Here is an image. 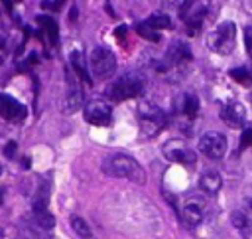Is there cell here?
<instances>
[{
  "instance_id": "obj_5",
  "label": "cell",
  "mask_w": 252,
  "mask_h": 239,
  "mask_svg": "<svg viewBox=\"0 0 252 239\" xmlns=\"http://www.w3.org/2000/svg\"><path fill=\"white\" fill-rule=\"evenodd\" d=\"M89 65L97 79H108L116 69V56L106 46H95L89 58Z\"/></svg>"
},
{
  "instance_id": "obj_22",
  "label": "cell",
  "mask_w": 252,
  "mask_h": 239,
  "mask_svg": "<svg viewBox=\"0 0 252 239\" xmlns=\"http://www.w3.org/2000/svg\"><path fill=\"white\" fill-rule=\"evenodd\" d=\"M144 24L148 26V28H152V30H166V28H170L172 26V20L166 16V14H162V12H158V14H152L148 20H144Z\"/></svg>"
},
{
  "instance_id": "obj_12",
  "label": "cell",
  "mask_w": 252,
  "mask_h": 239,
  "mask_svg": "<svg viewBox=\"0 0 252 239\" xmlns=\"http://www.w3.org/2000/svg\"><path fill=\"white\" fill-rule=\"evenodd\" d=\"M221 119L230 129H242L246 123V111L238 101H228L221 107Z\"/></svg>"
},
{
  "instance_id": "obj_15",
  "label": "cell",
  "mask_w": 252,
  "mask_h": 239,
  "mask_svg": "<svg viewBox=\"0 0 252 239\" xmlns=\"http://www.w3.org/2000/svg\"><path fill=\"white\" fill-rule=\"evenodd\" d=\"M83 103V91L75 79L73 73L67 71V93H65V111L67 113H75Z\"/></svg>"
},
{
  "instance_id": "obj_3",
  "label": "cell",
  "mask_w": 252,
  "mask_h": 239,
  "mask_svg": "<svg viewBox=\"0 0 252 239\" xmlns=\"http://www.w3.org/2000/svg\"><path fill=\"white\" fill-rule=\"evenodd\" d=\"M138 121H140L142 137L154 139L156 135H160L166 129L168 117H166V113L158 105L148 103V101H142L140 107H138Z\"/></svg>"
},
{
  "instance_id": "obj_31",
  "label": "cell",
  "mask_w": 252,
  "mask_h": 239,
  "mask_svg": "<svg viewBox=\"0 0 252 239\" xmlns=\"http://www.w3.org/2000/svg\"><path fill=\"white\" fill-rule=\"evenodd\" d=\"M0 174H2V166H0Z\"/></svg>"
},
{
  "instance_id": "obj_4",
  "label": "cell",
  "mask_w": 252,
  "mask_h": 239,
  "mask_svg": "<svg viewBox=\"0 0 252 239\" xmlns=\"http://www.w3.org/2000/svg\"><path fill=\"white\" fill-rule=\"evenodd\" d=\"M209 48L219 54V56H228L232 54L234 46H236V24L234 22H221L207 38Z\"/></svg>"
},
{
  "instance_id": "obj_25",
  "label": "cell",
  "mask_w": 252,
  "mask_h": 239,
  "mask_svg": "<svg viewBox=\"0 0 252 239\" xmlns=\"http://www.w3.org/2000/svg\"><path fill=\"white\" fill-rule=\"evenodd\" d=\"M138 34L142 36V38H146V40H150V42H158L160 40V34L156 32V30H152V28H148L144 22L138 26Z\"/></svg>"
},
{
  "instance_id": "obj_16",
  "label": "cell",
  "mask_w": 252,
  "mask_h": 239,
  "mask_svg": "<svg viewBox=\"0 0 252 239\" xmlns=\"http://www.w3.org/2000/svg\"><path fill=\"white\" fill-rule=\"evenodd\" d=\"M223 188V176L217 170H207L199 176V190L207 196H217Z\"/></svg>"
},
{
  "instance_id": "obj_10",
  "label": "cell",
  "mask_w": 252,
  "mask_h": 239,
  "mask_svg": "<svg viewBox=\"0 0 252 239\" xmlns=\"http://www.w3.org/2000/svg\"><path fill=\"white\" fill-rule=\"evenodd\" d=\"M207 2H197V0H189V2H183L181 8H179V16L181 20L185 22L187 28L191 30H199L203 20H205V14H207Z\"/></svg>"
},
{
  "instance_id": "obj_27",
  "label": "cell",
  "mask_w": 252,
  "mask_h": 239,
  "mask_svg": "<svg viewBox=\"0 0 252 239\" xmlns=\"http://www.w3.org/2000/svg\"><path fill=\"white\" fill-rule=\"evenodd\" d=\"M244 44H246L248 56H252V26H248V28L244 30Z\"/></svg>"
},
{
  "instance_id": "obj_7",
  "label": "cell",
  "mask_w": 252,
  "mask_h": 239,
  "mask_svg": "<svg viewBox=\"0 0 252 239\" xmlns=\"http://www.w3.org/2000/svg\"><path fill=\"white\" fill-rule=\"evenodd\" d=\"M197 147H199V152H203L207 158H211V160H223L225 154H227V150H228V141H227V137L223 133L209 131V133L201 135Z\"/></svg>"
},
{
  "instance_id": "obj_11",
  "label": "cell",
  "mask_w": 252,
  "mask_h": 239,
  "mask_svg": "<svg viewBox=\"0 0 252 239\" xmlns=\"http://www.w3.org/2000/svg\"><path fill=\"white\" fill-rule=\"evenodd\" d=\"M191 60H193V56H191V50L187 48V44L176 42L170 46V50L164 58L162 69H179V67H185L187 63H191Z\"/></svg>"
},
{
  "instance_id": "obj_6",
  "label": "cell",
  "mask_w": 252,
  "mask_h": 239,
  "mask_svg": "<svg viewBox=\"0 0 252 239\" xmlns=\"http://www.w3.org/2000/svg\"><path fill=\"white\" fill-rule=\"evenodd\" d=\"M205 215H207V202L199 196H189L179 206V217L183 225L189 229L201 225L205 221Z\"/></svg>"
},
{
  "instance_id": "obj_8",
  "label": "cell",
  "mask_w": 252,
  "mask_h": 239,
  "mask_svg": "<svg viewBox=\"0 0 252 239\" xmlns=\"http://www.w3.org/2000/svg\"><path fill=\"white\" fill-rule=\"evenodd\" d=\"M85 121L93 127H108L112 121V109L102 99H93L85 105Z\"/></svg>"
},
{
  "instance_id": "obj_20",
  "label": "cell",
  "mask_w": 252,
  "mask_h": 239,
  "mask_svg": "<svg viewBox=\"0 0 252 239\" xmlns=\"http://www.w3.org/2000/svg\"><path fill=\"white\" fill-rule=\"evenodd\" d=\"M69 61H71V67H73V71L81 77V79H85L87 83H91V77H89V73H87V69H85V60H83V54L79 52V50H75V52H71V56H69Z\"/></svg>"
},
{
  "instance_id": "obj_14",
  "label": "cell",
  "mask_w": 252,
  "mask_h": 239,
  "mask_svg": "<svg viewBox=\"0 0 252 239\" xmlns=\"http://www.w3.org/2000/svg\"><path fill=\"white\" fill-rule=\"evenodd\" d=\"M174 107L183 117V121L191 123L195 119V115H197V111H199V101H197V97L193 93H185V95H181V97H177L174 101Z\"/></svg>"
},
{
  "instance_id": "obj_28",
  "label": "cell",
  "mask_w": 252,
  "mask_h": 239,
  "mask_svg": "<svg viewBox=\"0 0 252 239\" xmlns=\"http://www.w3.org/2000/svg\"><path fill=\"white\" fill-rule=\"evenodd\" d=\"M4 154H6L8 158H14V154H16V143H14V141H10V143L6 145V149H4Z\"/></svg>"
},
{
  "instance_id": "obj_32",
  "label": "cell",
  "mask_w": 252,
  "mask_h": 239,
  "mask_svg": "<svg viewBox=\"0 0 252 239\" xmlns=\"http://www.w3.org/2000/svg\"><path fill=\"white\" fill-rule=\"evenodd\" d=\"M248 204H250V208H252V200H250V202H248Z\"/></svg>"
},
{
  "instance_id": "obj_18",
  "label": "cell",
  "mask_w": 252,
  "mask_h": 239,
  "mask_svg": "<svg viewBox=\"0 0 252 239\" xmlns=\"http://www.w3.org/2000/svg\"><path fill=\"white\" fill-rule=\"evenodd\" d=\"M38 24L42 26V30H44V34L48 36V42L51 44V46H55L57 44V40H59V32H57V22L51 18V16H38Z\"/></svg>"
},
{
  "instance_id": "obj_23",
  "label": "cell",
  "mask_w": 252,
  "mask_h": 239,
  "mask_svg": "<svg viewBox=\"0 0 252 239\" xmlns=\"http://www.w3.org/2000/svg\"><path fill=\"white\" fill-rule=\"evenodd\" d=\"M34 223L40 227V229H51L55 225V217L46 209V211H38L34 213Z\"/></svg>"
},
{
  "instance_id": "obj_1",
  "label": "cell",
  "mask_w": 252,
  "mask_h": 239,
  "mask_svg": "<svg viewBox=\"0 0 252 239\" xmlns=\"http://www.w3.org/2000/svg\"><path fill=\"white\" fill-rule=\"evenodd\" d=\"M102 172L112 178H126L136 184H146V172L142 164L128 154H112L102 162Z\"/></svg>"
},
{
  "instance_id": "obj_30",
  "label": "cell",
  "mask_w": 252,
  "mask_h": 239,
  "mask_svg": "<svg viewBox=\"0 0 252 239\" xmlns=\"http://www.w3.org/2000/svg\"><path fill=\"white\" fill-rule=\"evenodd\" d=\"M2 202H4V190L0 188V206H2Z\"/></svg>"
},
{
  "instance_id": "obj_24",
  "label": "cell",
  "mask_w": 252,
  "mask_h": 239,
  "mask_svg": "<svg viewBox=\"0 0 252 239\" xmlns=\"http://www.w3.org/2000/svg\"><path fill=\"white\" fill-rule=\"evenodd\" d=\"M230 77H232L234 81H238V83H244V85H250V83H252V73H250L248 69H244V67L232 69V71H230Z\"/></svg>"
},
{
  "instance_id": "obj_2",
  "label": "cell",
  "mask_w": 252,
  "mask_h": 239,
  "mask_svg": "<svg viewBox=\"0 0 252 239\" xmlns=\"http://www.w3.org/2000/svg\"><path fill=\"white\" fill-rule=\"evenodd\" d=\"M144 91V75H140L138 71H128L120 77H116L108 87H106V95L112 101H124V99H132L138 97Z\"/></svg>"
},
{
  "instance_id": "obj_29",
  "label": "cell",
  "mask_w": 252,
  "mask_h": 239,
  "mask_svg": "<svg viewBox=\"0 0 252 239\" xmlns=\"http://www.w3.org/2000/svg\"><path fill=\"white\" fill-rule=\"evenodd\" d=\"M61 6H63L61 2H42V8H46V10H53V12H55V10H59Z\"/></svg>"
},
{
  "instance_id": "obj_13",
  "label": "cell",
  "mask_w": 252,
  "mask_h": 239,
  "mask_svg": "<svg viewBox=\"0 0 252 239\" xmlns=\"http://www.w3.org/2000/svg\"><path fill=\"white\" fill-rule=\"evenodd\" d=\"M0 115H2L6 121L20 123V121H24V119H26V107L20 105L10 95H0Z\"/></svg>"
},
{
  "instance_id": "obj_33",
  "label": "cell",
  "mask_w": 252,
  "mask_h": 239,
  "mask_svg": "<svg viewBox=\"0 0 252 239\" xmlns=\"http://www.w3.org/2000/svg\"><path fill=\"white\" fill-rule=\"evenodd\" d=\"M0 63H2V58H0Z\"/></svg>"
},
{
  "instance_id": "obj_26",
  "label": "cell",
  "mask_w": 252,
  "mask_h": 239,
  "mask_svg": "<svg viewBox=\"0 0 252 239\" xmlns=\"http://www.w3.org/2000/svg\"><path fill=\"white\" fill-rule=\"evenodd\" d=\"M248 147H252V129H244L242 131V139H240V149L238 150L242 152Z\"/></svg>"
},
{
  "instance_id": "obj_21",
  "label": "cell",
  "mask_w": 252,
  "mask_h": 239,
  "mask_svg": "<svg viewBox=\"0 0 252 239\" xmlns=\"http://www.w3.org/2000/svg\"><path fill=\"white\" fill-rule=\"evenodd\" d=\"M48 202H50V188L46 184H42L34 196V213L38 211H46L48 209Z\"/></svg>"
},
{
  "instance_id": "obj_19",
  "label": "cell",
  "mask_w": 252,
  "mask_h": 239,
  "mask_svg": "<svg viewBox=\"0 0 252 239\" xmlns=\"http://www.w3.org/2000/svg\"><path fill=\"white\" fill-rule=\"evenodd\" d=\"M71 227H73V231L77 233V237L79 239H97L95 237V233H93V229L89 227V223L83 219V217H79V215H71Z\"/></svg>"
},
{
  "instance_id": "obj_17",
  "label": "cell",
  "mask_w": 252,
  "mask_h": 239,
  "mask_svg": "<svg viewBox=\"0 0 252 239\" xmlns=\"http://www.w3.org/2000/svg\"><path fill=\"white\" fill-rule=\"evenodd\" d=\"M232 225L240 231L242 239H252V215L244 209H238L232 213Z\"/></svg>"
},
{
  "instance_id": "obj_9",
  "label": "cell",
  "mask_w": 252,
  "mask_h": 239,
  "mask_svg": "<svg viewBox=\"0 0 252 239\" xmlns=\"http://www.w3.org/2000/svg\"><path fill=\"white\" fill-rule=\"evenodd\" d=\"M162 154L170 160V162H177V164H195L197 156L191 150V147L181 141V139H172L162 147Z\"/></svg>"
}]
</instances>
